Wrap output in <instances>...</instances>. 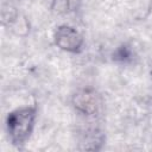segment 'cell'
I'll return each instance as SVG.
<instances>
[{
	"mask_svg": "<svg viewBox=\"0 0 152 152\" xmlns=\"http://www.w3.org/2000/svg\"><path fill=\"white\" fill-rule=\"evenodd\" d=\"M33 120H34V110L32 108L18 109L10 114L7 124L13 141L21 142L28 137L33 126Z\"/></svg>",
	"mask_w": 152,
	"mask_h": 152,
	"instance_id": "cell-1",
	"label": "cell"
},
{
	"mask_svg": "<svg viewBox=\"0 0 152 152\" xmlns=\"http://www.w3.org/2000/svg\"><path fill=\"white\" fill-rule=\"evenodd\" d=\"M56 44L66 51H76L82 44L80 33L70 26H61L56 32Z\"/></svg>",
	"mask_w": 152,
	"mask_h": 152,
	"instance_id": "cell-2",
	"label": "cell"
},
{
	"mask_svg": "<svg viewBox=\"0 0 152 152\" xmlns=\"http://www.w3.org/2000/svg\"><path fill=\"white\" fill-rule=\"evenodd\" d=\"M75 106L80 110H82L87 114L95 112V109L97 107V100H96L95 93L89 91V90H83L82 93L77 94L75 97Z\"/></svg>",
	"mask_w": 152,
	"mask_h": 152,
	"instance_id": "cell-3",
	"label": "cell"
}]
</instances>
